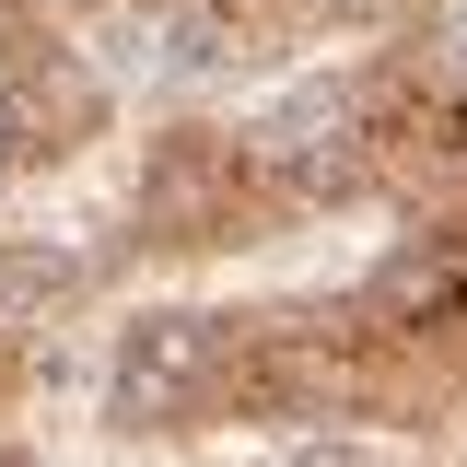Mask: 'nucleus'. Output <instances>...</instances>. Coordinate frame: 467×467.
Wrapping results in <instances>:
<instances>
[{
  "mask_svg": "<svg viewBox=\"0 0 467 467\" xmlns=\"http://www.w3.org/2000/svg\"><path fill=\"white\" fill-rule=\"evenodd\" d=\"M0 467H47V456H36V444H24V432H0Z\"/></svg>",
  "mask_w": 467,
  "mask_h": 467,
  "instance_id": "obj_5",
  "label": "nucleus"
},
{
  "mask_svg": "<svg viewBox=\"0 0 467 467\" xmlns=\"http://www.w3.org/2000/svg\"><path fill=\"white\" fill-rule=\"evenodd\" d=\"M292 223H316V199H304V164H292L281 117L269 129H245V117H175V129L140 140L129 199H117L129 257H164V269L281 245Z\"/></svg>",
  "mask_w": 467,
  "mask_h": 467,
  "instance_id": "obj_2",
  "label": "nucleus"
},
{
  "mask_svg": "<svg viewBox=\"0 0 467 467\" xmlns=\"http://www.w3.org/2000/svg\"><path fill=\"white\" fill-rule=\"evenodd\" d=\"M36 386H47V339H36V327H12V316H0V432H12V420H24V409H36Z\"/></svg>",
  "mask_w": 467,
  "mask_h": 467,
  "instance_id": "obj_4",
  "label": "nucleus"
},
{
  "mask_svg": "<svg viewBox=\"0 0 467 467\" xmlns=\"http://www.w3.org/2000/svg\"><path fill=\"white\" fill-rule=\"evenodd\" d=\"M106 70L47 24V0H0V175H58L106 140Z\"/></svg>",
  "mask_w": 467,
  "mask_h": 467,
  "instance_id": "obj_3",
  "label": "nucleus"
},
{
  "mask_svg": "<svg viewBox=\"0 0 467 467\" xmlns=\"http://www.w3.org/2000/svg\"><path fill=\"white\" fill-rule=\"evenodd\" d=\"M327 420H444L467 398V223H409L350 292H316Z\"/></svg>",
  "mask_w": 467,
  "mask_h": 467,
  "instance_id": "obj_1",
  "label": "nucleus"
}]
</instances>
